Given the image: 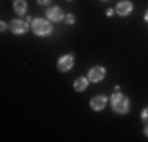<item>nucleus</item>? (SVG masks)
<instances>
[{
  "label": "nucleus",
  "instance_id": "nucleus-14",
  "mask_svg": "<svg viewBox=\"0 0 148 142\" xmlns=\"http://www.w3.org/2000/svg\"><path fill=\"white\" fill-rule=\"evenodd\" d=\"M106 14H107V16H112V14H114V10H112V8H109L107 11H106Z\"/></svg>",
  "mask_w": 148,
  "mask_h": 142
},
{
  "label": "nucleus",
  "instance_id": "nucleus-13",
  "mask_svg": "<svg viewBox=\"0 0 148 142\" xmlns=\"http://www.w3.org/2000/svg\"><path fill=\"white\" fill-rule=\"evenodd\" d=\"M49 2H51V0H38L40 5H46V3H49Z\"/></svg>",
  "mask_w": 148,
  "mask_h": 142
},
{
  "label": "nucleus",
  "instance_id": "nucleus-11",
  "mask_svg": "<svg viewBox=\"0 0 148 142\" xmlns=\"http://www.w3.org/2000/svg\"><path fill=\"white\" fill-rule=\"evenodd\" d=\"M142 122L145 123V125H148V108H145L142 111Z\"/></svg>",
  "mask_w": 148,
  "mask_h": 142
},
{
  "label": "nucleus",
  "instance_id": "nucleus-7",
  "mask_svg": "<svg viewBox=\"0 0 148 142\" xmlns=\"http://www.w3.org/2000/svg\"><path fill=\"white\" fill-rule=\"evenodd\" d=\"M47 19H51L52 22H58L63 19V11L60 6H52L51 10H47Z\"/></svg>",
  "mask_w": 148,
  "mask_h": 142
},
{
  "label": "nucleus",
  "instance_id": "nucleus-9",
  "mask_svg": "<svg viewBox=\"0 0 148 142\" xmlns=\"http://www.w3.org/2000/svg\"><path fill=\"white\" fill-rule=\"evenodd\" d=\"M14 11L17 13V14H25V11H27V3H25V0H14Z\"/></svg>",
  "mask_w": 148,
  "mask_h": 142
},
{
  "label": "nucleus",
  "instance_id": "nucleus-6",
  "mask_svg": "<svg viewBox=\"0 0 148 142\" xmlns=\"http://www.w3.org/2000/svg\"><path fill=\"white\" fill-rule=\"evenodd\" d=\"M106 103H107V98L104 97V95H98V97H95L91 99L90 106L93 111H101V109L106 108Z\"/></svg>",
  "mask_w": 148,
  "mask_h": 142
},
{
  "label": "nucleus",
  "instance_id": "nucleus-12",
  "mask_svg": "<svg viewBox=\"0 0 148 142\" xmlns=\"http://www.w3.org/2000/svg\"><path fill=\"white\" fill-rule=\"evenodd\" d=\"M65 21H66V24H74V21H76V17H74L73 14H68V16L65 17Z\"/></svg>",
  "mask_w": 148,
  "mask_h": 142
},
{
  "label": "nucleus",
  "instance_id": "nucleus-17",
  "mask_svg": "<svg viewBox=\"0 0 148 142\" xmlns=\"http://www.w3.org/2000/svg\"><path fill=\"white\" fill-rule=\"evenodd\" d=\"M145 21L148 22V10H147V13H145Z\"/></svg>",
  "mask_w": 148,
  "mask_h": 142
},
{
  "label": "nucleus",
  "instance_id": "nucleus-2",
  "mask_svg": "<svg viewBox=\"0 0 148 142\" xmlns=\"http://www.w3.org/2000/svg\"><path fill=\"white\" fill-rule=\"evenodd\" d=\"M32 28H33V32L36 35H40V37L49 35L52 32V26L44 19H35L33 22H32Z\"/></svg>",
  "mask_w": 148,
  "mask_h": 142
},
{
  "label": "nucleus",
  "instance_id": "nucleus-10",
  "mask_svg": "<svg viewBox=\"0 0 148 142\" xmlns=\"http://www.w3.org/2000/svg\"><path fill=\"white\" fill-rule=\"evenodd\" d=\"M87 85H88V81H87L85 77H79V79H76V82H74V88H76L77 92H84L87 88Z\"/></svg>",
  "mask_w": 148,
  "mask_h": 142
},
{
  "label": "nucleus",
  "instance_id": "nucleus-4",
  "mask_svg": "<svg viewBox=\"0 0 148 142\" xmlns=\"http://www.w3.org/2000/svg\"><path fill=\"white\" fill-rule=\"evenodd\" d=\"M10 30H11L13 33H16V35H21V33H25V32L29 30V26H27L24 21L14 19V21H11V24H10Z\"/></svg>",
  "mask_w": 148,
  "mask_h": 142
},
{
  "label": "nucleus",
  "instance_id": "nucleus-3",
  "mask_svg": "<svg viewBox=\"0 0 148 142\" xmlns=\"http://www.w3.org/2000/svg\"><path fill=\"white\" fill-rule=\"evenodd\" d=\"M73 65H74V57L71 54H68V55H63V57H60L58 59V63H57V68L60 71H68V70H71L73 68Z\"/></svg>",
  "mask_w": 148,
  "mask_h": 142
},
{
  "label": "nucleus",
  "instance_id": "nucleus-5",
  "mask_svg": "<svg viewBox=\"0 0 148 142\" xmlns=\"http://www.w3.org/2000/svg\"><path fill=\"white\" fill-rule=\"evenodd\" d=\"M104 76H106V70L103 66H95V68H91L90 73H88V79L91 82H99V81L104 79Z\"/></svg>",
  "mask_w": 148,
  "mask_h": 142
},
{
  "label": "nucleus",
  "instance_id": "nucleus-8",
  "mask_svg": "<svg viewBox=\"0 0 148 142\" xmlns=\"http://www.w3.org/2000/svg\"><path fill=\"white\" fill-rule=\"evenodd\" d=\"M132 11V3L131 2H120L117 5V13L120 16H128Z\"/></svg>",
  "mask_w": 148,
  "mask_h": 142
},
{
  "label": "nucleus",
  "instance_id": "nucleus-16",
  "mask_svg": "<svg viewBox=\"0 0 148 142\" xmlns=\"http://www.w3.org/2000/svg\"><path fill=\"white\" fill-rule=\"evenodd\" d=\"M143 134H145V136H148V125H145V130H143Z\"/></svg>",
  "mask_w": 148,
  "mask_h": 142
},
{
  "label": "nucleus",
  "instance_id": "nucleus-1",
  "mask_svg": "<svg viewBox=\"0 0 148 142\" xmlns=\"http://www.w3.org/2000/svg\"><path fill=\"white\" fill-rule=\"evenodd\" d=\"M110 101H112V108H114L115 112H118V114H126L128 112L129 101H128V98H126L125 95L115 93V95H112Z\"/></svg>",
  "mask_w": 148,
  "mask_h": 142
},
{
  "label": "nucleus",
  "instance_id": "nucleus-15",
  "mask_svg": "<svg viewBox=\"0 0 148 142\" xmlns=\"http://www.w3.org/2000/svg\"><path fill=\"white\" fill-rule=\"evenodd\" d=\"M0 26H2V27H0V28H2V32H5V30H6V27H8V26H6L5 22H2V24H0Z\"/></svg>",
  "mask_w": 148,
  "mask_h": 142
}]
</instances>
